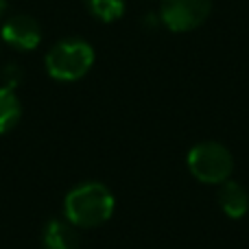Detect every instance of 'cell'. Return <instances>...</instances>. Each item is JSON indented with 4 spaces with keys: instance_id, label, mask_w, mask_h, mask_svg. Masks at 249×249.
Here are the masks:
<instances>
[{
    "instance_id": "obj_3",
    "label": "cell",
    "mask_w": 249,
    "mask_h": 249,
    "mask_svg": "<svg viewBox=\"0 0 249 249\" xmlns=\"http://www.w3.org/2000/svg\"><path fill=\"white\" fill-rule=\"evenodd\" d=\"M190 175L208 186H221L234 173V155L221 142L206 140L195 144L186 158Z\"/></svg>"
},
{
    "instance_id": "obj_10",
    "label": "cell",
    "mask_w": 249,
    "mask_h": 249,
    "mask_svg": "<svg viewBox=\"0 0 249 249\" xmlns=\"http://www.w3.org/2000/svg\"><path fill=\"white\" fill-rule=\"evenodd\" d=\"M0 79H2V88H9V90H16L22 81V70L20 66H13L9 64L7 68L0 72Z\"/></svg>"
},
{
    "instance_id": "obj_8",
    "label": "cell",
    "mask_w": 249,
    "mask_h": 249,
    "mask_svg": "<svg viewBox=\"0 0 249 249\" xmlns=\"http://www.w3.org/2000/svg\"><path fill=\"white\" fill-rule=\"evenodd\" d=\"M22 116V105L16 92L9 88H0V133L11 131Z\"/></svg>"
},
{
    "instance_id": "obj_9",
    "label": "cell",
    "mask_w": 249,
    "mask_h": 249,
    "mask_svg": "<svg viewBox=\"0 0 249 249\" xmlns=\"http://www.w3.org/2000/svg\"><path fill=\"white\" fill-rule=\"evenodd\" d=\"M86 4L101 22H114L124 13V0H86Z\"/></svg>"
},
{
    "instance_id": "obj_2",
    "label": "cell",
    "mask_w": 249,
    "mask_h": 249,
    "mask_svg": "<svg viewBox=\"0 0 249 249\" xmlns=\"http://www.w3.org/2000/svg\"><path fill=\"white\" fill-rule=\"evenodd\" d=\"M94 66V48L86 39L57 42L46 55V72L57 81H79Z\"/></svg>"
},
{
    "instance_id": "obj_6",
    "label": "cell",
    "mask_w": 249,
    "mask_h": 249,
    "mask_svg": "<svg viewBox=\"0 0 249 249\" xmlns=\"http://www.w3.org/2000/svg\"><path fill=\"white\" fill-rule=\"evenodd\" d=\"M219 206L230 219H243L249 212V195L238 181H223L219 186Z\"/></svg>"
},
{
    "instance_id": "obj_1",
    "label": "cell",
    "mask_w": 249,
    "mask_h": 249,
    "mask_svg": "<svg viewBox=\"0 0 249 249\" xmlns=\"http://www.w3.org/2000/svg\"><path fill=\"white\" fill-rule=\"evenodd\" d=\"M114 193L101 181H83L64 199V216L74 228H99L114 214Z\"/></svg>"
},
{
    "instance_id": "obj_11",
    "label": "cell",
    "mask_w": 249,
    "mask_h": 249,
    "mask_svg": "<svg viewBox=\"0 0 249 249\" xmlns=\"http://www.w3.org/2000/svg\"><path fill=\"white\" fill-rule=\"evenodd\" d=\"M4 9H7V0H0V18H2Z\"/></svg>"
},
{
    "instance_id": "obj_5",
    "label": "cell",
    "mask_w": 249,
    "mask_h": 249,
    "mask_svg": "<svg viewBox=\"0 0 249 249\" xmlns=\"http://www.w3.org/2000/svg\"><path fill=\"white\" fill-rule=\"evenodd\" d=\"M0 37L11 48L26 53L39 46V42H42V26L37 24V20H33L26 13H16V16H9L2 22Z\"/></svg>"
},
{
    "instance_id": "obj_4",
    "label": "cell",
    "mask_w": 249,
    "mask_h": 249,
    "mask_svg": "<svg viewBox=\"0 0 249 249\" xmlns=\"http://www.w3.org/2000/svg\"><path fill=\"white\" fill-rule=\"evenodd\" d=\"M212 11V0H162L160 20L173 33L199 29Z\"/></svg>"
},
{
    "instance_id": "obj_7",
    "label": "cell",
    "mask_w": 249,
    "mask_h": 249,
    "mask_svg": "<svg viewBox=\"0 0 249 249\" xmlns=\"http://www.w3.org/2000/svg\"><path fill=\"white\" fill-rule=\"evenodd\" d=\"M44 249H79V234L72 223L61 219H53L42 232Z\"/></svg>"
}]
</instances>
